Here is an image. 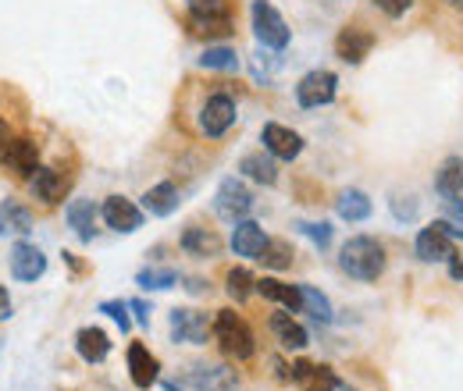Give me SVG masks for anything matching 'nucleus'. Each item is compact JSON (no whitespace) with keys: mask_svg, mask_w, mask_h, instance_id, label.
I'll return each instance as SVG.
<instances>
[{"mask_svg":"<svg viewBox=\"0 0 463 391\" xmlns=\"http://www.w3.org/2000/svg\"><path fill=\"white\" fill-rule=\"evenodd\" d=\"M75 352L86 359V363H104L111 356V338L104 335L100 328H82L75 335Z\"/></svg>","mask_w":463,"mask_h":391,"instance_id":"obj_25","label":"nucleus"},{"mask_svg":"<svg viewBox=\"0 0 463 391\" xmlns=\"http://www.w3.org/2000/svg\"><path fill=\"white\" fill-rule=\"evenodd\" d=\"M442 221L453 228V235L457 238H463V200L457 196V200H446V218Z\"/></svg>","mask_w":463,"mask_h":391,"instance_id":"obj_37","label":"nucleus"},{"mask_svg":"<svg viewBox=\"0 0 463 391\" xmlns=\"http://www.w3.org/2000/svg\"><path fill=\"white\" fill-rule=\"evenodd\" d=\"M453 228L446 221H435L428 224V228H420V235H417V260H424V264H442V260H449L453 256Z\"/></svg>","mask_w":463,"mask_h":391,"instance_id":"obj_7","label":"nucleus"},{"mask_svg":"<svg viewBox=\"0 0 463 391\" xmlns=\"http://www.w3.org/2000/svg\"><path fill=\"white\" fill-rule=\"evenodd\" d=\"M250 18H253V36L264 51H286L289 47V25L271 0H253Z\"/></svg>","mask_w":463,"mask_h":391,"instance_id":"obj_3","label":"nucleus"},{"mask_svg":"<svg viewBox=\"0 0 463 391\" xmlns=\"http://www.w3.org/2000/svg\"><path fill=\"white\" fill-rule=\"evenodd\" d=\"M189 25L196 36H229L232 33L229 14H189Z\"/></svg>","mask_w":463,"mask_h":391,"instance_id":"obj_33","label":"nucleus"},{"mask_svg":"<svg viewBox=\"0 0 463 391\" xmlns=\"http://www.w3.org/2000/svg\"><path fill=\"white\" fill-rule=\"evenodd\" d=\"M29 189H33V196L40 200V203H47V207H54L61 203L64 196H68V189H71V178L58 168H36V174L29 178Z\"/></svg>","mask_w":463,"mask_h":391,"instance_id":"obj_14","label":"nucleus"},{"mask_svg":"<svg viewBox=\"0 0 463 391\" xmlns=\"http://www.w3.org/2000/svg\"><path fill=\"white\" fill-rule=\"evenodd\" d=\"M214 338H218L222 352L232 356V359H250L257 352V341H253L250 324L235 310H218V317H214Z\"/></svg>","mask_w":463,"mask_h":391,"instance_id":"obj_2","label":"nucleus"},{"mask_svg":"<svg viewBox=\"0 0 463 391\" xmlns=\"http://www.w3.org/2000/svg\"><path fill=\"white\" fill-rule=\"evenodd\" d=\"M165 391H185V388H178L175 381H165Z\"/></svg>","mask_w":463,"mask_h":391,"instance_id":"obj_46","label":"nucleus"},{"mask_svg":"<svg viewBox=\"0 0 463 391\" xmlns=\"http://www.w3.org/2000/svg\"><path fill=\"white\" fill-rule=\"evenodd\" d=\"M168 328H172V341H182V345H207V338L214 335V321L193 306H175Z\"/></svg>","mask_w":463,"mask_h":391,"instance_id":"obj_4","label":"nucleus"},{"mask_svg":"<svg viewBox=\"0 0 463 391\" xmlns=\"http://www.w3.org/2000/svg\"><path fill=\"white\" fill-rule=\"evenodd\" d=\"M232 125H235V100L225 97V93L207 97V104H203V111H200V128H203V135H207V139H222Z\"/></svg>","mask_w":463,"mask_h":391,"instance_id":"obj_8","label":"nucleus"},{"mask_svg":"<svg viewBox=\"0 0 463 391\" xmlns=\"http://www.w3.org/2000/svg\"><path fill=\"white\" fill-rule=\"evenodd\" d=\"M292 246L286 242V238H268V246H264V253L257 256L264 267H271V271H286V267H292Z\"/></svg>","mask_w":463,"mask_h":391,"instance_id":"obj_31","label":"nucleus"},{"mask_svg":"<svg viewBox=\"0 0 463 391\" xmlns=\"http://www.w3.org/2000/svg\"><path fill=\"white\" fill-rule=\"evenodd\" d=\"M64 218H68V228L79 235V242H93V235H97V218H100V210H97L93 200H71L68 210H64Z\"/></svg>","mask_w":463,"mask_h":391,"instance_id":"obj_18","label":"nucleus"},{"mask_svg":"<svg viewBox=\"0 0 463 391\" xmlns=\"http://www.w3.org/2000/svg\"><path fill=\"white\" fill-rule=\"evenodd\" d=\"M178 246H182L189 256H207V260L222 253V238H218L214 231H207V228H185L182 238H178Z\"/></svg>","mask_w":463,"mask_h":391,"instance_id":"obj_27","label":"nucleus"},{"mask_svg":"<svg viewBox=\"0 0 463 391\" xmlns=\"http://www.w3.org/2000/svg\"><path fill=\"white\" fill-rule=\"evenodd\" d=\"M292 228H296L303 238H310L314 249H328V246H332V224L328 221H296Z\"/></svg>","mask_w":463,"mask_h":391,"instance_id":"obj_35","label":"nucleus"},{"mask_svg":"<svg viewBox=\"0 0 463 391\" xmlns=\"http://www.w3.org/2000/svg\"><path fill=\"white\" fill-rule=\"evenodd\" d=\"M100 218L108 228H115L118 235H132V231L143 228V210L125 196H108L104 207H100Z\"/></svg>","mask_w":463,"mask_h":391,"instance_id":"obj_11","label":"nucleus"},{"mask_svg":"<svg viewBox=\"0 0 463 391\" xmlns=\"http://www.w3.org/2000/svg\"><path fill=\"white\" fill-rule=\"evenodd\" d=\"M11 275L18 281H36L47 275V256H43V249L36 246V242H25V238H18L14 246H11Z\"/></svg>","mask_w":463,"mask_h":391,"instance_id":"obj_9","label":"nucleus"},{"mask_svg":"<svg viewBox=\"0 0 463 391\" xmlns=\"http://www.w3.org/2000/svg\"><path fill=\"white\" fill-rule=\"evenodd\" d=\"M239 171H242L250 182H257V185H275V182H279V164H275V157H271L268 150L246 154V157L239 161Z\"/></svg>","mask_w":463,"mask_h":391,"instance_id":"obj_23","label":"nucleus"},{"mask_svg":"<svg viewBox=\"0 0 463 391\" xmlns=\"http://www.w3.org/2000/svg\"><path fill=\"white\" fill-rule=\"evenodd\" d=\"M225 292H229V299H235V303H246L257 292V278L246 267H232L229 275H225Z\"/></svg>","mask_w":463,"mask_h":391,"instance_id":"obj_32","label":"nucleus"},{"mask_svg":"<svg viewBox=\"0 0 463 391\" xmlns=\"http://www.w3.org/2000/svg\"><path fill=\"white\" fill-rule=\"evenodd\" d=\"M11 317V295H7V288L0 284V321H7Z\"/></svg>","mask_w":463,"mask_h":391,"instance_id":"obj_44","label":"nucleus"},{"mask_svg":"<svg viewBox=\"0 0 463 391\" xmlns=\"http://www.w3.org/2000/svg\"><path fill=\"white\" fill-rule=\"evenodd\" d=\"M214 210L222 221H246V214L253 210V192L246 189L242 178H222L218 192H214Z\"/></svg>","mask_w":463,"mask_h":391,"instance_id":"obj_6","label":"nucleus"},{"mask_svg":"<svg viewBox=\"0 0 463 391\" xmlns=\"http://www.w3.org/2000/svg\"><path fill=\"white\" fill-rule=\"evenodd\" d=\"M392 214H396V221H417V200L413 196H392Z\"/></svg>","mask_w":463,"mask_h":391,"instance_id":"obj_38","label":"nucleus"},{"mask_svg":"<svg viewBox=\"0 0 463 391\" xmlns=\"http://www.w3.org/2000/svg\"><path fill=\"white\" fill-rule=\"evenodd\" d=\"M374 4H378V11L389 14V18H403L406 11L413 7V0H374Z\"/></svg>","mask_w":463,"mask_h":391,"instance_id":"obj_40","label":"nucleus"},{"mask_svg":"<svg viewBox=\"0 0 463 391\" xmlns=\"http://www.w3.org/2000/svg\"><path fill=\"white\" fill-rule=\"evenodd\" d=\"M268 246V235L257 221H235L232 228V253L242 260H257Z\"/></svg>","mask_w":463,"mask_h":391,"instance_id":"obj_17","label":"nucleus"},{"mask_svg":"<svg viewBox=\"0 0 463 391\" xmlns=\"http://www.w3.org/2000/svg\"><path fill=\"white\" fill-rule=\"evenodd\" d=\"M185 4H189V14H225L222 0H185Z\"/></svg>","mask_w":463,"mask_h":391,"instance_id":"obj_39","label":"nucleus"},{"mask_svg":"<svg viewBox=\"0 0 463 391\" xmlns=\"http://www.w3.org/2000/svg\"><path fill=\"white\" fill-rule=\"evenodd\" d=\"M136 284L146 288V292H168L178 284V271L175 267H143L136 275Z\"/></svg>","mask_w":463,"mask_h":391,"instance_id":"obj_29","label":"nucleus"},{"mask_svg":"<svg viewBox=\"0 0 463 391\" xmlns=\"http://www.w3.org/2000/svg\"><path fill=\"white\" fill-rule=\"evenodd\" d=\"M185 292L200 295V292H203V281H200V278H185Z\"/></svg>","mask_w":463,"mask_h":391,"instance_id":"obj_45","label":"nucleus"},{"mask_svg":"<svg viewBox=\"0 0 463 391\" xmlns=\"http://www.w3.org/2000/svg\"><path fill=\"white\" fill-rule=\"evenodd\" d=\"M374 51V36L360 25H346L339 36H335V54L346 64H364V57Z\"/></svg>","mask_w":463,"mask_h":391,"instance_id":"obj_16","label":"nucleus"},{"mask_svg":"<svg viewBox=\"0 0 463 391\" xmlns=\"http://www.w3.org/2000/svg\"><path fill=\"white\" fill-rule=\"evenodd\" d=\"M446 4H449V7H463V0H446Z\"/></svg>","mask_w":463,"mask_h":391,"instance_id":"obj_47","label":"nucleus"},{"mask_svg":"<svg viewBox=\"0 0 463 391\" xmlns=\"http://www.w3.org/2000/svg\"><path fill=\"white\" fill-rule=\"evenodd\" d=\"M271 331H275V338L282 341V349H289V352H299V349H307V345H310V335H307V328H303L299 321H292L289 310L271 317Z\"/></svg>","mask_w":463,"mask_h":391,"instance_id":"obj_24","label":"nucleus"},{"mask_svg":"<svg viewBox=\"0 0 463 391\" xmlns=\"http://www.w3.org/2000/svg\"><path fill=\"white\" fill-rule=\"evenodd\" d=\"M185 385L193 391H235L239 377H235L232 367L214 363V367H193V370L185 374Z\"/></svg>","mask_w":463,"mask_h":391,"instance_id":"obj_15","label":"nucleus"},{"mask_svg":"<svg viewBox=\"0 0 463 391\" xmlns=\"http://www.w3.org/2000/svg\"><path fill=\"white\" fill-rule=\"evenodd\" d=\"M178 203H182V196H178V185L175 182H157L143 196V210L150 218H172L175 210H178Z\"/></svg>","mask_w":463,"mask_h":391,"instance_id":"obj_19","label":"nucleus"},{"mask_svg":"<svg viewBox=\"0 0 463 391\" xmlns=\"http://www.w3.org/2000/svg\"><path fill=\"white\" fill-rule=\"evenodd\" d=\"M7 150H11V132H7V121H0V161L7 157Z\"/></svg>","mask_w":463,"mask_h":391,"instance_id":"obj_43","label":"nucleus"},{"mask_svg":"<svg viewBox=\"0 0 463 391\" xmlns=\"http://www.w3.org/2000/svg\"><path fill=\"white\" fill-rule=\"evenodd\" d=\"M335 210H339V218H343V221L360 224V221H367V218H371L374 203H371V196H367L364 189H346V192H339Z\"/></svg>","mask_w":463,"mask_h":391,"instance_id":"obj_28","label":"nucleus"},{"mask_svg":"<svg viewBox=\"0 0 463 391\" xmlns=\"http://www.w3.org/2000/svg\"><path fill=\"white\" fill-rule=\"evenodd\" d=\"M33 231V210L18 200H4L0 203V235L7 238H25Z\"/></svg>","mask_w":463,"mask_h":391,"instance_id":"obj_20","label":"nucleus"},{"mask_svg":"<svg viewBox=\"0 0 463 391\" xmlns=\"http://www.w3.org/2000/svg\"><path fill=\"white\" fill-rule=\"evenodd\" d=\"M128 310L136 313V324H139V328H150V313H154V310H150L143 299H132V303H128Z\"/></svg>","mask_w":463,"mask_h":391,"instance_id":"obj_41","label":"nucleus"},{"mask_svg":"<svg viewBox=\"0 0 463 391\" xmlns=\"http://www.w3.org/2000/svg\"><path fill=\"white\" fill-rule=\"evenodd\" d=\"M449 275L457 281H463V253H457V249H453V256H449Z\"/></svg>","mask_w":463,"mask_h":391,"instance_id":"obj_42","label":"nucleus"},{"mask_svg":"<svg viewBox=\"0 0 463 391\" xmlns=\"http://www.w3.org/2000/svg\"><path fill=\"white\" fill-rule=\"evenodd\" d=\"M435 192L442 200H457L463 196V157H446L435 171Z\"/></svg>","mask_w":463,"mask_h":391,"instance_id":"obj_26","label":"nucleus"},{"mask_svg":"<svg viewBox=\"0 0 463 391\" xmlns=\"http://www.w3.org/2000/svg\"><path fill=\"white\" fill-rule=\"evenodd\" d=\"M335 391H356V388H349V385H339V388H335Z\"/></svg>","mask_w":463,"mask_h":391,"instance_id":"obj_48","label":"nucleus"},{"mask_svg":"<svg viewBox=\"0 0 463 391\" xmlns=\"http://www.w3.org/2000/svg\"><path fill=\"white\" fill-rule=\"evenodd\" d=\"M4 164L14 171L18 178H33L40 168V146L33 139H11V150L4 157Z\"/></svg>","mask_w":463,"mask_h":391,"instance_id":"obj_21","label":"nucleus"},{"mask_svg":"<svg viewBox=\"0 0 463 391\" xmlns=\"http://www.w3.org/2000/svg\"><path fill=\"white\" fill-rule=\"evenodd\" d=\"M100 313H108L121 331H132V317H128L132 310H128V303H121V299H108V303H100Z\"/></svg>","mask_w":463,"mask_h":391,"instance_id":"obj_36","label":"nucleus"},{"mask_svg":"<svg viewBox=\"0 0 463 391\" xmlns=\"http://www.w3.org/2000/svg\"><path fill=\"white\" fill-rule=\"evenodd\" d=\"M200 68H207V71H235L239 68V54L232 47H207L200 54Z\"/></svg>","mask_w":463,"mask_h":391,"instance_id":"obj_34","label":"nucleus"},{"mask_svg":"<svg viewBox=\"0 0 463 391\" xmlns=\"http://www.w3.org/2000/svg\"><path fill=\"white\" fill-rule=\"evenodd\" d=\"M128 377H132V385L139 391H150L157 385V377H161V363H157V356L143 341L128 345Z\"/></svg>","mask_w":463,"mask_h":391,"instance_id":"obj_12","label":"nucleus"},{"mask_svg":"<svg viewBox=\"0 0 463 391\" xmlns=\"http://www.w3.org/2000/svg\"><path fill=\"white\" fill-rule=\"evenodd\" d=\"M299 295H303V313H310V317L321 321V324L332 321V303H328L325 292H317L314 284H299Z\"/></svg>","mask_w":463,"mask_h":391,"instance_id":"obj_30","label":"nucleus"},{"mask_svg":"<svg viewBox=\"0 0 463 391\" xmlns=\"http://www.w3.org/2000/svg\"><path fill=\"white\" fill-rule=\"evenodd\" d=\"M260 143H264V150H268L275 161H296V157L303 154L299 132H292V128L279 125V121H268V125L260 128Z\"/></svg>","mask_w":463,"mask_h":391,"instance_id":"obj_10","label":"nucleus"},{"mask_svg":"<svg viewBox=\"0 0 463 391\" xmlns=\"http://www.w3.org/2000/svg\"><path fill=\"white\" fill-rule=\"evenodd\" d=\"M335 93H339V79H335V71L317 68V71H307V75L299 79V86H296V104H299L303 111L328 107V104L335 100Z\"/></svg>","mask_w":463,"mask_h":391,"instance_id":"obj_5","label":"nucleus"},{"mask_svg":"<svg viewBox=\"0 0 463 391\" xmlns=\"http://www.w3.org/2000/svg\"><path fill=\"white\" fill-rule=\"evenodd\" d=\"M257 292L279 306H286L289 313H303V295H299V284H286L279 278H260L257 281Z\"/></svg>","mask_w":463,"mask_h":391,"instance_id":"obj_22","label":"nucleus"},{"mask_svg":"<svg viewBox=\"0 0 463 391\" xmlns=\"http://www.w3.org/2000/svg\"><path fill=\"white\" fill-rule=\"evenodd\" d=\"M385 246L371 235H353L346 246L339 249V267L343 275L356 281H378L385 275Z\"/></svg>","mask_w":463,"mask_h":391,"instance_id":"obj_1","label":"nucleus"},{"mask_svg":"<svg viewBox=\"0 0 463 391\" xmlns=\"http://www.w3.org/2000/svg\"><path fill=\"white\" fill-rule=\"evenodd\" d=\"M292 381L299 391H335L343 385L332 367H321V363H310V359L292 363Z\"/></svg>","mask_w":463,"mask_h":391,"instance_id":"obj_13","label":"nucleus"}]
</instances>
